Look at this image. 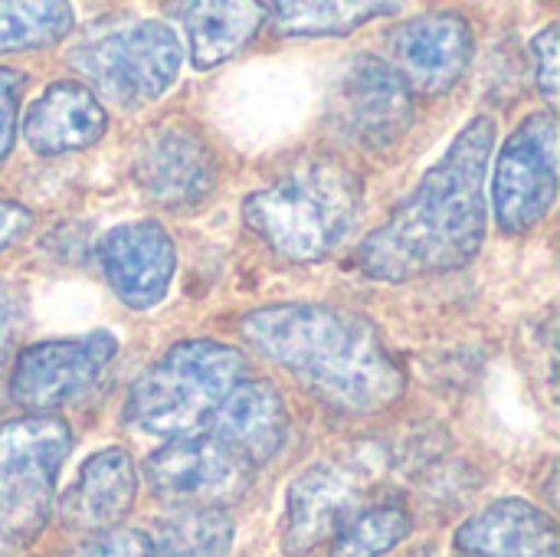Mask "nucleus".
Instances as JSON below:
<instances>
[{"label": "nucleus", "mask_w": 560, "mask_h": 557, "mask_svg": "<svg viewBox=\"0 0 560 557\" xmlns=\"http://www.w3.org/2000/svg\"><path fill=\"white\" fill-rule=\"evenodd\" d=\"M495 121L476 115L423 174L417 190L358 246V269L381 282H410L463 269L486 243V174Z\"/></svg>", "instance_id": "nucleus-1"}, {"label": "nucleus", "mask_w": 560, "mask_h": 557, "mask_svg": "<svg viewBox=\"0 0 560 557\" xmlns=\"http://www.w3.org/2000/svg\"><path fill=\"white\" fill-rule=\"evenodd\" d=\"M246 345L299 381L318 404L345 417H374L394 407L407 378L381 332L345 309L282 302L249 312Z\"/></svg>", "instance_id": "nucleus-2"}, {"label": "nucleus", "mask_w": 560, "mask_h": 557, "mask_svg": "<svg viewBox=\"0 0 560 557\" xmlns=\"http://www.w3.org/2000/svg\"><path fill=\"white\" fill-rule=\"evenodd\" d=\"M361 177L338 158H312L256 190L243 204V223L279 256L315 263L328 256L361 213Z\"/></svg>", "instance_id": "nucleus-3"}, {"label": "nucleus", "mask_w": 560, "mask_h": 557, "mask_svg": "<svg viewBox=\"0 0 560 557\" xmlns=\"http://www.w3.org/2000/svg\"><path fill=\"white\" fill-rule=\"evenodd\" d=\"M243 378L246 355L240 348L207 338L180 341L131 384L125 417L151 437H194Z\"/></svg>", "instance_id": "nucleus-4"}, {"label": "nucleus", "mask_w": 560, "mask_h": 557, "mask_svg": "<svg viewBox=\"0 0 560 557\" xmlns=\"http://www.w3.org/2000/svg\"><path fill=\"white\" fill-rule=\"evenodd\" d=\"M69 450L72 430L62 417L26 414L0 423V557H20L46 529Z\"/></svg>", "instance_id": "nucleus-5"}, {"label": "nucleus", "mask_w": 560, "mask_h": 557, "mask_svg": "<svg viewBox=\"0 0 560 557\" xmlns=\"http://www.w3.org/2000/svg\"><path fill=\"white\" fill-rule=\"evenodd\" d=\"M394 453L377 443H361L341 456L308 466L289 489L282 548L289 557L315 552L322 542H331L345 522L368 509L377 483L394 469Z\"/></svg>", "instance_id": "nucleus-6"}, {"label": "nucleus", "mask_w": 560, "mask_h": 557, "mask_svg": "<svg viewBox=\"0 0 560 557\" xmlns=\"http://www.w3.org/2000/svg\"><path fill=\"white\" fill-rule=\"evenodd\" d=\"M180 43L167 23L128 20L89 33L72 46L69 62L112 102H154L180 72Z\"/></svg>", "instance_id": "nucleus-7"}, {"label": "nucleus", "mask_w": 560, "mask_h": 557, "mask_svg": "<svg viewBox=\"0 0 560 557\" xmlns=\"http://www.w3.org/2000/svg\"><path fill=\"white\" fill-rule=\"evenodd\" d=\"M558 200V121L551 112L528 115L505 141L492 174L495 220L505 233L538 227Z\"/></svg>", "instance_id": "nucleus-8"}, {"label": "nucleus", "mask_w": 560, "mask_h": 557, "mask_svg": "<svg viewBox=\"0 0 560 557\" xmlns=\"http://www.w3.org/2000/svg\"><path fill=\"white\" fill-rule=\"evenodd\" d=\"M118 358V341L108 332L59 338L26 348L10 374V397L30 414H46L92 394Z\"/></svg>", "instance_id": "nucleus-9"}, {"label": "nucleus", "mask_w": 560, "mask_h": 557, "mask_svg": "<svg viewBox=\"0 0 560 557\" xmlns=\"http://www.w3.org/2000/svg\"><path fill=\"white\" fill-rule=\"evenodd\" d=\"M148 483L171 506L223 512L249 492L253 466L213 437H180L148 460Z\"/></svg>", "instance_id": "nucleus-10"}, {"label": "nucleus", "mask_w": 560, "mask_h": 557, "mask_svg": "<svg viewBox=\"0 0 560 557\" xmlns=\"http://www.w3.org/2000/svg\"><path fill=\"white\" fill-rule=\"evenodd\" d=\"M328 115L348 141L387 148L410 128L413 98L394 66L377 56H354L335 79Z\"/></svg>", "instance_id": "nucleus-11"}, {"label": "nucleus", "mask_w": 560, "mask_h": 557, "mask_svg": "<svg viewBox=\"0 0 560 557\" xmlns=\"http://www.w3.org/2000/svg\"><path fill=\"white\" fill-rule=\"evenodd\" d=\"M131 174L138 190L167 210L197 207L217 187L220 164L210 144L180 121H164L138 138Z\"/></svg>", "instance_id": "nucleus-12"}, {"label": "nucleus", "mask_w": 560, "mask_h": 557, "mask_svg": "<svg viewBox=\"0 0 560 557\" xmlns=\"http://www.w3.org/2000/svg\"><path fill=\"white\" fill-rule=\"evenodd\" d=\"M390 49L407 89L443 95L472 62V30L459 13H420L390 33Z\"/></svg>", "instance_id": "nucleus-13"}, {"label": "nucleus", "mask_w": 560, "mask_h": 557, "mask_svg": "<svg viewBox=\"0 0 560 557\" xmlns=\"http://www.w3.org/2000/svg\"><path fill=\"white\" fill-rule=\"evenodd\" d=\"M95 253L112 292L128 309L144 312L167 295L177 266V250L161 223H121L98 240Z\"/></svg>", "instance_id": "nucleus-14"}, {"label": "nucleus", "mask_w": 560, "mask_h": 557, "mask_svg": "<svg viewBox=\"0 0 560 557\" xmlns=\"http://www.w3.org/2000/svg\"><path fill=\"white\" fill-rule=\"evenodd\" d=\"M210 437L243 456L253 469L279 456L289 437V407L269 381H240L213 410Z\"/></svg>", "instance_id": "nucleus-15"}, {"label": "nucleus", "mask_w": 560, "mask_h": 557, "mask_svg": "<svg viewBox=\"0 0 560 557\" xmlns=\"http://www.w3.org/2000/svg\"><path fill=\"white\" fill-rule=\"evenodd\" d=\"M138 473L125 450L108 446L89 456L62 496V522L79 532H108L135 506Z\"/></svg>", "instance_id": "nucleus-16"}, {"label": "nucleus", "mask_w": 560, "mask_h": 557, "mask_svg": "<svg viewBox=\"0 0 560 557\" xmlns=\"http://www.w3.org/2000/svg\"><path fill=\"white\" fill-rule=\"evenodd\" d=\"M466 557H558V525L525 499H502L456 532Z\"/></svg>", "instance_id": "nucleus-17"}, {"label": "nucleus", "mask_w": 560, "mask_h": 557, "mask_svg": "<svg viewBox=\"0 0 560 557\" xmlns=\"http://www.w3.org/2000/svg\"><path fill=\"white\" fill-rule=\"evenodd\" d=\"M108 128V115L95 92L79 82H52L23 118L26 144L36 154H69L92 148Z\"/></svg>", "instance_id": "nucleus-18"}, {"label": "nucleus", "mask_w": 560, "mask_h": 557, "mask_svg": "<svg viewBox=\"0 0 560 557\" xmlns=\"http://www.w3.org/2000/svg\"><path fill=\"white\" fill-rule=\"evenodd\" d=\"M171 10L180 13L190 36V62L203 72L246 49L266 23V7L253 0H197Z\"/></svg>", "instance_id": "nucleus-19"}, {"label": "nucleus", "mask_w": 560, "mask_h": 557, "mask_svg": "<svg viewBox=\"0 0 560 557\" xmlns=\"http://www.w3.org/2000/svg\"><path fill=\"white\" fill-rule=\"evenodd\" d=\"M233 545V522L220 509H184L161 522L151 538L154 557H226Z\"/></svg>", "instance_id": "nucleus-20"}, {"label": "nucleus", "mask_w": 560, "mask_h": 557, "mask_svg": "<svg viewBox=\"0 0 560 557\" xmlns=\"http://www.w3.org/2000/svg\"><path fill=\"white\" fill-rule=\"evenodd\" d=\"M272 13V23L285 36H338L351 33L361 23L381 16V13H397L400 3H272L266 7Z\"/></svg>", "instance_id": "nucleus-21"}, {"label": "nucleus", "mask_w": 560, "mask_h": 557, "mask_svg": "<svg viewBox=\"0 0 560 557\" xmlns=\"http://www.w3.org/2000/svg\"><path fill=\"white\" fill-rule=\"evenodd\" d=\"M410 535V512L400 502L361 509L331 538V557H384Z\"/></svg>", "instance_id": "nucleus-22"}, {"label": "nucleus", "mask_w": 560, "mask_h": 557, "mask_svg": "<svg viewBox=\"0 0 560 557\" xmlns=\"http://www.w3.org/2000/svg\"><path fill=\"white\" fill-rule=\"evenodd\" d=\"M72 7L59 0L0 3V53L43 49L72 30Z\"/></svg>", "instance_id": "nucleus-23"}, {"label": "nucleus", "mask_w": 560, "mask_h": 557, "mask_svg": "<svg viewBox=\"0 0 560 557\" xmlns=\"http://www.w3.org/2000/svg\"><path fill=\"white\" fill-rule=\"evenodd\" d=\"M26 322V299L23 289L10 279H0V364H7L16 351Z\"/></svg>", "instance_id": "nucleus-24"}, {"label": "nucleus", "mask_w": 560, "mask_h": 557, "mask_svg": "<svg viewBox=\"0 0 560 557\" xmlns=\"http://www.w3.org/2000/svg\"><path fill=\"white\" fill-rule=\"evenodd\" d=\"M82 557H154L151 538L135 529H108L98 532Z\"/></svg>", "instance_id": "nucleus-25"}, {"label": "nucleus", "mask_w": 560, "mask_h": 557, "mask_svg": "<svg viewBox=\"0 0 560 557\" xmlns=\"http://www.w3.org/2000/svg\"><path fill=\"white\" fill-rule=\"evenodd\" d=\"M20 95H23V76L0 66V164L13 148L16 138V108H20Z\"/></svg>", "instance_id": "nucleus-26"}, {"label": "nucleus", "mask_w": 560, "mask_h": 557, "mask_svg": "<svg viewBox=\"0 0 560 557\" xmlns=\"http://www.w3.org/2000/svg\"><path fill=\"white\" fill-rule=\"evenodd\" d=\"M532 53H535V79L541 92L555 98L558 95V23H548L532 39Z\"/></svg>", "instance_id": "nucleus-27"}, {"label": "nucleus", "mask_w": 560, "mask_h": 557, "mask_svg": "<svg viewBox=\"0 0 560 557\" xmlns=\"http://www.w3.org/2000/svg\"><path fill=\"white\" fill-rule=\"evenodd\" d=\"M30 227H33V213L23 204H16V200H3L0 197V250L13 246Z\"/></svg>", "instance_id": "nucleus-28"}]
</instances>
